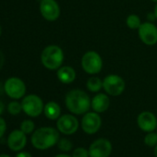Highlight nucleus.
<instances>
[{"label":"nucleus","instance_id":"obj_13","mask_svg":"<svg viewBox=\"0 0 157 157\" xmlns=\"http://www.w3.org/2000/svg\"><path fill=\"white\" fill-rule=\"evenodd\" d=\"M27 143L26 134L21 129L13 130L8 138V146L13 151H21Z\"/></svg>","mask_w":157,"mask_h":157},{"label":"nucleus","instance_id":"obj_19","mask_svg":"<svg viewBox=\"0 0 157 157\" xmlns=\"http://www.w3.org/2000/svg\"><path fill=\"white\" fill-rule=\"evenodd\" d=\"M126 23H127V26L131 30L139 29L140 26L141 25L140 19L139 18L138 15H135V14H131V15L128 16V18L126 20Z\"/></svg>","mask_w":157,"mask_h":157},{"label":"nucleus","instance_id":"obj_18","mask_svg":"<svg viewBox=\"0 0 157 157\" xmlns=\"http://www.w3.org/2000/svg\"><path fill=\"white\" fill-rule=\"evenodd\" d=\"M87 89L92 93H97L103 88V81L97 77H92L87 81Z\"/></svg>","mask_w":157,"mask_h":157},{"label":"nucleus","instance_id":"obj_22","mask_svg":"<svg viewBox=\"0 0 157 157\" xmlns=\"http://www.w3.org/2000/svg\"><path fill=\"white\" fill-rule=\"evenodd\" d=\"M144 143L149 147H155L157 145V133L153 131L148 132L144 138Z\"/></svg>","mask_w":157,"mask_h":157},{"label":"nucleus","instance_id":"obj_4","mask_svg":"<svg viewBox=\"0 0 157 157\" xmlns=\"http://www.w3.org/2000/svg\"><path fill=\"white\" fill-rule=\"evenodd\" d=\"M21 106L23 112L31 117H39L44 108L43 100L35 94H30L24 97L21 102Z\"/></svg>","mask_w":157,"mask_h":157},{"label":"nucleus","instance_id":"obj_33","mask_svg":"<svg viewBox=\"0 0 157 157\" xmlns=\"http://www.w3.org/2000/svg\"><path fill=\"white\" fill-rule=\"evenodd\" d=\"M1 33H2V29H1V26H0V35H1Z\"/></svg>","mask_w":157,"mask_h":157},{"label":"nucleus","instance_id":"obj_32","mask_svg":"<svg viewBox=\"0 0 157 157\" xmlns=\"http://www.w3.org/2000/svg\"><path fill=\"white\" fill-rule=\"evenodd\" d=\"M0 157H10L9 154H0Z\"/></svg>","mask_w":157,"mask_h":157},{"label":"nucleus","instance_id":"obj_17","mask_svg":"<svg viewBox=\"0 0 157 157\" xmlns=\"http://www.w3.org/2000/svg\"><path fill=\"white\" fill-rule=\"evenodd\" d=\"M44 113L45 117L50 120L58 119L61 114V108L59 105L56 102H48L44 108Z\"/></svg>","mask_w":157,"mask_h":157},{"label":"nucleus","instance_id":"obj_1","mask_svg":"<svg viewBox=\"0 0 157 157\" xmlns=\"http://www.w3.org/2000/svg\"><path fill=\"white\" fill-rule=\"evenodd\" d=\"M91 102L89 95L80 89L71 90L65 98L67 108L75 115L86 114L91 107Z\"/></svg>","mask_w":157,"mask_h":157},{"label":"nucleus","instance_id":"obj_34","mask_svg":"<svg viewBox=\"0 0 157 157\" xmlns=\"http://www.w3.org/2000/svg\"><path fill=\"white\" fill-rule=\"evenodd\" d=\"M152 2H155V3H157V0H151Z\"/></svg>","mask_w":157,"mask_h":157},{"label":"nucleus","instance_id":"obj_15","mask_svg":"<svg viewBox=\"0 0 157 157\" xmlns=\"http://www.w3.org/2000/svg\"><path fill=\"white\" fill-rule=\"evenodd\" d=\"M109 105H110V99L105 94H98L93 98L91 102V107L94 112L98 114L105 112L108 109Z\"/></svg>","mask_w":157,"mask_h":157},{"label":"nucleus","instance_id":"obj_8","mask_svg":"<svg viewBox=\"0 0 157 157\" xmlns=\"http://www.w3.org/2000/svg\"><path fill=\"white\" fill-rule=\"evenodd\" d=\"M102 125V119L96 112H87L82 119V130L87 134L96 133Z\"/></svg>","mask_w":157,"mask_h":157},{"label":"nucleus","instance_id":"obj_23","mask_svg":"<svg viewBox=\"0 0 157 157\" xmlns=\"http://www.w3.org/2000/svg\"><path fill=\"white\" fill-rule=\"evenodd\" d=\"M22 110V106H21V104L14 101V102H11L8 105V111L10 115L12 116H17L19 115Z\"/></svg>","mask_w":157,"mask_h":157},{"label":"nucleus","instance_id":"obj_24","mask_svg":"<svg viewBox=\"0 0 157 157\" xmlns=\"http://www.w3.org/2000/svg\"><path fill=\"white\" fill-rule=\"evenodd\" d=\"M72 157H89V150H86L85 148L78 147L75 149L72 152Z\"/></svg>","mask_w":157,"mask_h":157},{"label":"nucleus","instance_id":"obj_7","mask_svg":"<svg viewBox=\"0 0 157 157\" xmlns=\"http://www.w3.org/2000/svg\"><path fill=\"white\" fill-rule=\"evenodd\" d=\"M5 92L9 97L12 99H20L26 93L25 83L19 78H10L5 82Z\"/></svg>","mask_w":157,"mask_h":157},{"label":"nucleus","instance_id":"obj_9","mask_svg":"<svg viewBox=\"0 0 157 157\" xmlns=\"http://www.w3.org/2000/svg\"><path fill=\"white\" fill-rule=\"evenodd\" d=\"M57 130L64 135H72L78 128V121L72 115H63L56 122Z\"/></svg>","mask_w":157,"mask_h":157},{"label":"nucleus","instance_id":"obj_5","mask_svg":"<svg viewBox=\"0 0 157 157\" xmlns=\"http://www.w3.org/2000/svg\"><path fill=\"white\" fill-rule=\"evenodd\" d=\"M82 67L88 74H97L103 67V60L100 55L95 51L86 52L82 58Z\"/></svg>","mask_w":157,"mask_h":157},{"label":"nucleus","instance_id":"obj_25","mask_svg":"<svg viewBox=\"0 0 157 157\" xmlns=\"http://www.w3.org/2000/svg\"><path fill=\"white\" fill-rule=\"evenodd\" d=\"M7 130V123L4 118L0 117V139H1Z\"/></svg>","mask_w":157,"mask_h":157},{"label":"nucleus","instance_id":"obj_16","mask_svg":"<svg viewBox=\"0 0 157 157\" xmlns=\"http://www.w3.org/2000/svg\"><path fill=\"white\" fill-rule=\"evenodd\" d=\"M56 76L59 82H61L64 84H69L75 81L76 72L73 69V67L69 66H65V67H60L57 69Z\"/></svg>","mask_w":157,"mask_h":157},{"label":"nucleus","instance_id":"obj_26","mask_svg":"<svg viewBox=\"0 0 157 157\" xmlns=\"http://www.w3.org/2000/svg\"><path fill=\"white\" fill-rule=\"evenodd\" d=\"M16 157H33V156L28 151H20L19 153H17Z\"/></svg>","mask_w":157,"mask_h":157},{"label":"nucleus","instance_id":"obj_30","mask_svg":"<svg viewBox=\"0 0 157 157\" xmlns=\"http://www.w3.org/2000/svg\"><path fill=\"white\" fill-rule=\"evenodd\" d=\"M154 15H155V18L157 19V3H156V6L154 7V11H153Z\"/></svg>","mask_w":157,"mask_h":157},{"label":"nucleus","instance_id":"obj_2","mask_svg":"<svg viewBox=\"0 0 157 157\" xmlns=\"http://www.w3.org/2000/svg\"><path fill=\"white\" fill-rule=\"evenodd\" d=\"M32 144L38 150H47L59 140V132L51 127H43L36 130L32 135Z\"/></svg>","mask_w":157,"mask_h":157},{"label":"nucleus","instance_id":"obj_31","mask_svg":"<svg viewBox=\"0 0 157 157\" xmlns=\"http://www.w3.org/2000/svg\"><path fill=\"white\" fill-rule=\"evenodd\" d=\"M154 156L157 157V145L154 147Z\"/></svg>","mask_w":157,"mask_h":157},{"label":"nucleus","instance_id":"obj_21","mask_svg":"<svg viewBox=\"0 0 157 157\" xmlns=\"http://www.w3.org/2000/svg\"><path fill=\"white\" fill-rule=\"evenodd\" d=\"M34 128L35 125L33 123V121L30 120V119H26L23 120L21 124V129L27 135V134H31L34 131Z\"/></svg>","mask_w":157,"mask_h":157},{"label":"nucleus","instance_id":"obj_29","mask_svg":"<svg viewBox=\"0 0 157 157\" xmlns=\"http://www.w3.org/2000/svg\"><path fill=\"white\" fill-rule=\"evenodd\" d=\"M55 157H72V156H70L68 154H66V153H60V154H57Z\"/></svg>","mask_w":157,"mask_h":157},{"label":"nucleus","instance_id":"obj_28","mask_svg":"<svg viewBox=\"0 0 157 157\" xmlns=\"http://www.w3.org/2000/svg\"><path fill=\"white\" fill-rule=\"evenodd\" d=\"M4 109H5V105H4L3 102L0 101V115H2V114H3Z\"/></svg>","mask_w":157,"mask_h":157},{"label":"nucleus","instance_id":"obj_27","mask_svg":"<svg viewBox=\"0 0 157 157\" xmlns=\"http://www.w3.org/2000/svg\"><path fill=\"white\" fill-rule=\"evenodd\" d=\"M5 64V56H4V54L2 53V51L0 50V70H1V68L3 67Z\"/></svg>","mask_w":157,"mask_h":157},{"label":"nucleus","instance_id":"obj_3","mask_svg":"<svg viewBox=\"0 0 157 157\" xmlns=\"http://www.w3.org/2000/svg\"><path fill=\"white\" fill-rule=\"evenodd\" d=\"M64 60V53L57 45H49L44 49L41 55L42 64L50 70L58 69Z\"/></svg>","mask_w":157,"mask_h":157},{"label":"nucleus","instance_id":"obj_12","mask_svg":"<svg viewBox=\"0 0 157 157\" xmlns=\"http://www.w3.org/2000/svg\"><path fill=\"white\" fill-rule=\"evenodd\" d=\"M40 12L46 21H54L60 16V8L56 0H41Z\"/></svg>","mask_w":157,"mask_h":157},{"label":"nucleus","instance_id":"obj_10","mask_svg":"<svg viewBox=\"0 0 157 157\" xmlns=\"http://www.w3.org/2000/svg\"><path fill=\"white\" fill-rule=\"evenodd\" d=\"M139 37L147 45H154L157 43V27L151 22H143L138 29Z\"/></svg>","mask_w":157,"mask_h":157},{"label":"nucleus","instance_id":"obj_14","mask_svg":"<svg viewBox=\"0 0 157 157\" xmlns=\"http://www.w3.org/2000/svg\"><path fill=\"white\" fill-rule=\"evenodd\" d=\"M139 128L145 132H151L157 128V118L151 113L148 111L141 112L137 118Z\"/></svg>","mask_w":157,"mask_h":157},{"label":"nucleus","instance_id":"obj_11","mask_svg":"<svg viewBox=\"0 0 157 157\" xmlns=\"http://www.w3.org/2000/svg\"><path fill=\"white\" fill-rule=\"evenodd\" d=\"M112 152V144L106 139H98L94 140L90 148V157H109Z\"/></svg>","mask_w":157,"mask_h":157},{"label":"nucleus","instance_id":"obj_6","mask_svg":"<svg viewBox=\"0 0 157 157\" xmlns=\"http://www.w3.org/2000/svg\"><path fill=\"white\" fill-rule=\"evenodd\" d=\"M103 88L107 94L112 96H118L124 92L126 83L121 77L116 74H110L104 78Z\"/></svg>","mask_w":157,"mask_h":157},{"label":"nucleus","instance_id":"obj_20","mask_svg":"<svg viewBox=\"0 0 157 157\" xmlns=\"http://www.w3.org/2000/svg\"><path fill=\"white\" fill-rule=\"evenodd\" d=\"M57 147L60 151L67 152V151H71V149L73 147V143L68 139L63 138V139H59V140L57 142Z\"/></svg>","mask_w":157,"mask_h":157}]
</instances>
